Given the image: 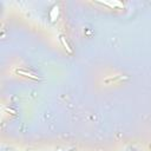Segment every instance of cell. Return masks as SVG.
<instances>
[{
  "label": "cell",
  "instance_id": "6da1fadb",
  "mask_svg": "<svg viewBox=\"0 0 151 151\" xmlns=\"http://www.w3.org/2000/svg\"><path fill=\"white\" fill-rule=\"evenodd\" d=\"M17 73H20V75H25L26 77H30V78H32V79H34V80H37V79H39L38 77H34V76H32L31 73H27V72H25V71H19V70H17Z\"/></svg>",
  "mask_w": 151,
  "mask_h": 151
},
{
  "label": "cell",
  "instance_id": "7a4b0ae2",
  "mask_svg": "<svg viewBox=\"0 0 151 151\" xmlns=\"http://www.w3.org/2000/svg\"><path fill=\"white\" fill-rule=\"evenodd\" d=\"M60 40H62V43L64 44V46H65V49H66L67 51H69V53H72V50L70 49V47H69V44H67L66 41H65V38H64V37H60Z\"/></svg>",
  "mask_w": 151,
  "mask_h": 151
}]
</instances>
